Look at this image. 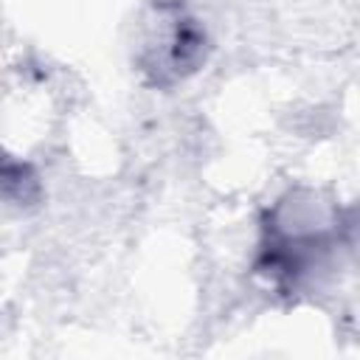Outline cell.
I'll use <instances>...</instances> for the list:
<instances>
[{
	"label": "cell",
	"instance_id": "1",
	"mask_svg": "<svg viewBox=\"0 0 360 360\" xmlns=\"http://www.w3.org/2000/svg\"><path fill=\"white\" fill-rule=\"evenodd\" d=\"M138 45L141 73L155 87H172L202 68L208 34L180 0H158L141 28Z\"/></svg>",
	"mask_w": 360,
	"mask_h": 360
}]
</instances>
